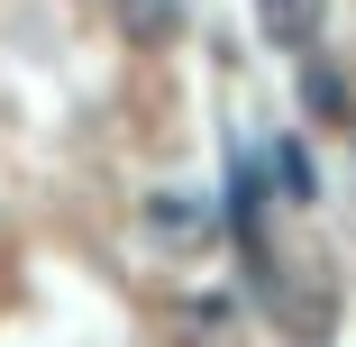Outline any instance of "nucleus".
Returning a JSON list of instances; mask_svg holds the SVG:
<instances>
[{
    "instance_id": "obj_1",
    "label": "nucleus",
    "mask_w": 356,
    "mask_h": 347,
    "mask_svg": "<svg viewBox=\"0 0 356 347\" xmlns=\"http://www.w3.org/2000/svg\"><path fill=\"white\" fill-rule=\"evenodd\" d=\"M320 19H329V0H256V28H265L274 46H311Z\"/></svg>"
},
{
    "instance_id": "obj_2",
    "label": "nucleus",
    "mask_w": 356,
    "mask_h": 347,
    "mask_svg": "<svg viewBox=\"0 0 356 347\" xmlns=\"http://www.w3.org/2000/svg\"><path fill=\"white\" fill-rule=\"evenodd\" d=\"M119 28H128L137 46H165V37L183 28V10H174V0H119Z\"/></svg>"
}]
</instances>
